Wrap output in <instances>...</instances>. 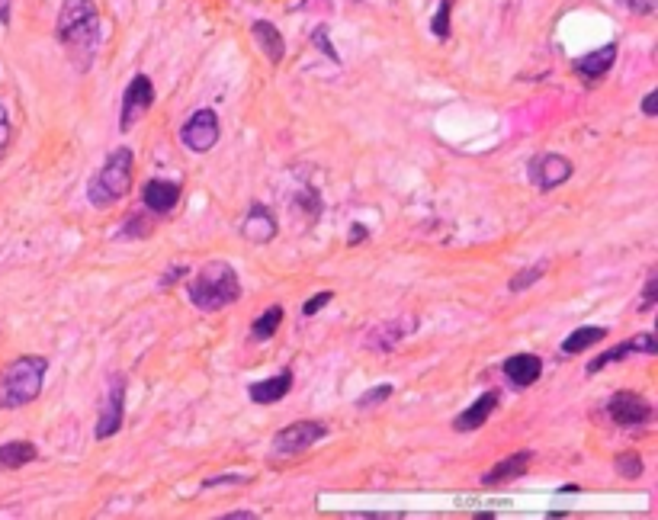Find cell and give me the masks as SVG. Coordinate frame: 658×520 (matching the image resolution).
Returning a JSON list of instances; mask_svg holds the SVG:
<instances>
[{
  "label": "cell",
  "instance_id": "cell-1",
  "mask_svg": "<svg viewBox=\"0 0 658 520\" xmlns=\"http://www.w3.org/2000/svg\"><path fill=\"white\" fill-rule=\"evenodd\" d=\"M55 36L65 45V52L78 61V68H87L100 45V13L94 0H65L58 10Z\"/></svg>",
  "mask_w": 658,
  "mask_h": 520
},
{
  "label": "cell",
  "instance_id": "cell-2",
  "mask_svg": "<svg viewBox=\"0 0 658 520\" xmlns=\"http://www.w3.org/2000/svg\"><path fill=\"white\" fill-rule=\"evenodd\" d=\"M241 299V283L232 264L225 260H209L196 277L190 280V302L203 312H222L228 305H235Z\"/></svg>",
  "mask_w": 658,
  "mask_h": 520
},
{
  "label": "cell",
  "instance_id": "cell-3",
  "mask_svg": "<svg viewBox=\"0 0 658 520\" xmlns=\"http://www.w3.org/2000/svg\"><path fill=\"white\" fill-rule=\"evenodd\" d=\"M45 373H49V360L36 354H26L7 363L4 373H0V408L13 411V408L36 402L42 392Z\"/></svg>",
  "mask_w": 658,
  "mask_h": 520
},
{
  "label": "cell",
  "instance_id": "cell-4",
  "mask_svg": "<svg viewBox=\"0 0 658 520\" xmlns=\"http://www.w3.org/2000/svg\"><path fill=\"white\" fill-rule=\"evenodd\" d=\"M132 151L129 148H116L110 151V158L103 161L100 174L87 183V200L97 209H110L113 203L126 200L132 190Z\"/></svg>",
  "mask_w": 658,
  "mask_h": 520
},
{
  "label": "cell",
  "instance_id": "cell-5",
  "mask_svg": "<svg viewBox=\"0 0 658 520\" xmlns=\"http://www.w3.org/2000/svg\"><path fill=\"white\" fill-rule=\"evenodd\" d=\"M155 106V84H151L148 74H135L129 87L122 90V106H119V129L132 132L135 122L145 119V113Z\"/></svg>",
  "mask_w": 658,
  "mask_h": 520
},
{
  "label": "cell",
  "instance_id": "cell-6",
  "mask_svg": "<svg viewBox=\"0 0 658 520\" xmlns=\"http://www.w3.org/2000/svg\"><path fill=\"white\" fill-rule=\"evenodd\" d=\"M325 437H328L325 424H318V421H296V424L283 427V431L273 437L270 453L273 456H299V453L315 447V443L325 440Z\"/></svg>",
  "mask_w": 658,
  "mask_h": 520
},
{
  "label": "cell",
  "instance_id": "cell-7",
  "mask_svg": "<svg viewBox=\"0 0 658 520\" xmlns=\"http://www.w3.org/2000/svg\"><path fill=\"white\" fill-rule=\"evenodd\" d=\"M219 135H222V126H219L216 110H196L187 122H183L180 142L190 151H196V155H206V151L219 145Z\"/></svg>",
  "mask_w": 658,
  "mask_h": 520
},
{
  "label": "cell",
  "instance_id": "cell-8",
  "mask_svg": "<svg viewBox=\"0 0 658 520\" xmlns=\"http://www.w3.org/2000/svg\"><path fill=\"white\" fill-rule=\"evenodd\" d=\"M122 418H126V376L113 373L110 386H106V395H103L100 418H97V437L110 440L113 434H119Z\"/></svg>",
  "mask_w": 658,
  "mask_h": 520
},
{
  "label": "cell",
  "instance_id": "cell-9",
  "mask_svg": "<svg viewBox=\"0 0 658 520\" xmlns=\"http://www.w3.org/2000/svg\"><path fill=\"white\" fill-rule=\"evenodd\" d=\"M607 418L617 427H626V431H636V427H646L652 421V405L649 399H642L639 392H617L614 399L607 402Z\"/></svg>",
  "mask_w": 658,
  "mask_h": 520
},
{
  "label": "cell",
  "instance_id": "cell-10",
  "mask_svg": "<svg viewBox=\"0 0 658 520\" xmlns=\"http://www.w3.org/2000/svg\"><path fill=\"white\" fill-rule=\"evenodd\" d=\"M527 177L537 190L549 193V190L562 187V183L572 177V161L562 158V155H553V151H546V155H537L530 161Z\"/></svg>",
  "mask_w": 658,
  "mask_h": 520
},
{
  "label": "cell",
  "instance_id": "cell-11",
  "mask_svg": "<svg viewBox=\"0 0 658 520\" xmlns=\"http://www.w3.org/2000/svg\"><path fill=\"white\" fill-rule=\"evenodd\" d=\"M418 328V318L415 315H405V318H392L386 325H376L370 334H366L363 347L366 350H376V354H392L395 347H399L408 334H415Z\"/></svg>",
  "mask_w": 658,
  "mask_h": 520
},
{
  "label": "cell",
  "instance_id": "cell-12",
  "mask_svg": "<svg viewBox=\"0 0 658 520\" xmlns=\"http://www.w3.org/2000/svg\"><path fill=\"white\" fill-rule=\"evenodd\" d=\"M277 216H273V209L267 203H251L248 212H244L241 219V235L248 238L251 244H270L277 238Z\"/></svg>",
  "mask_w": 658,
  "mask_h": 520
},
{
  "label": "cell",
  "instance_id": "cell-13",
  "mask_svg": "<svg viewBox=\"0 0 658 520\" xmlns=\"http://www.w3.org/2000/svg\"><path fill=\"white\" fill-rule=\"evenodd\" d=\"M142 203L155 216H171L180 203V183L171 180H148L142 187Z\"/></svg>",
  "mask_w": 658,
  "mask_h": 520
},
{
  "label": "cell",
  "instance_id": "cell-14",
  "mask_svg": "<svg viewBox=\"0 0 658 520\" xmlns=\"http://www.w3.org/2000/svg\"><path fill=\"white\" fill-rule=\"evenodd\" d=\"M498 402H501V392L498 389H492V392H485V395H479L476 402H472L463 415H459L456 421H453V431H459V434H469V431H479V427L492 418V411L498 408Z\"/></svg>",
  "mask_w": 658,
  "mask_h": 520
},
{
  "label": "cell",
  "instance_id": "cell-15",
  "mask_svg": "<svg viewBox=\"0 0 658 520\" xmlns=\"http://www.w3.org/2000/svg\"><path fill=\"white\" fill-rule=\"evenodd\" d=\"M658 350V341L652 338V334H639V338H633V341H623V344H617V347H610L607 354H601L598 360H591L588 363V373H601L604 366H610V363H620L623 357H630V354H655Z\"/></svg>",
  "mask_w": 658,
  "mask_h": 520
},
{
  "label": "cell",
  "instance_id": "cell-16",
  "mask_svg": "<svg viewBox=\"0 0 658 520\" xmlns=\"http://www.w3.org/2000/svg\"><path fill=\"white\" fill-rule=\"evenodd\" d=\"M501 370H504V376H508L517 389H527V386H533V382L543 376V360L537 354H514V357L504 360Z\"/></svg>",
  "mask_w": 658,
  "mask_h": 520
},
{
  "label": "cell",
  "instance_id": "cell-17",
  "mask_svg": "<svg viewBox=\"0 0 658 520\" xmlns=\"http://www.w3.org/2000/svg\"><path fill=\"white\" fill-rule=\"evenodd\" d=\"M614 61H617V42H610V45H604V49H598V52H588V55L575 58L572 68L578 71V78L601 81L604 74L614 68Z\"/></svg>",
  "mask_w": 658,
  "mask_h": 520
},
{
  "label": "cell",
  "instance_id": "cell-18",
  "mask_svg": "<svg viewBox=\"0 0 658 520\" xmlns=\"http://www.w3.org/2000/svg\"><path fill=\"white\" fill-rule=\"evenodd\" d=\"M289 389H293V370H283V373L270 376V379L251 382L248 395H251V402H254V405H273V402L286 399Z\"/></svg>",
  "mask_w": 658,
  "mask_h": 520
},
{
  "label": "cell",
  "instance_id": "cell-19",
  "mask_svg": "<svg viewBox=\"0 0 658 520\" xmlns=\"http://www.w3.org/2000/svg\"><path fill=\"white\" fill-rule=\"evenodd\" d=\"M251 36H254V42H257V49L264 52V58L270 61V65H280V61L286 58V39H283V33L273 23H267V20H257L254 26H251Z\"/></svg>",
  "mask_w": 658,
  "mask_h": 520
},
{
  "label": "cell",
  "instance_id": "cell-20",
  "mask_svg": "<svg viewBox=\"0 0 658 520\" xmlns=\"http://www.w3.org/2000/svg\"><path fill=\"white\" fill-rule=\"evenodd\" d=\"M530 463H533V453L530 450H520V453H514V456H508V460H501L498 466H492L482 476V485H504V482H514V479H520L524 472L530 469Z\"/></svg>",
  "mask_w": 658,
  "mask_h": 520
},
{
  "label": "cell",
  "instance_id": "cell-21",
  "mask_svg": "<svg viewBox=\"0 0 658 520\" xmlns=\"http://www.w3.org/2000/svg\"><path fill=\"white\" fill-rule=\"evenodd\" d=\"M36 460H39V450H36V443H29V440H10L0 447V469H7V472L23 469Z\"/></svg>",
  "mask_w": 658,
  "mask_h": 520
},
{
  "label": "cell",
  "instance_id": "cell-22",
  "mask_svg": "<svg viewBox=\"0 0 658 520\" xmlns=\"http://www.w3.org/2000/svg\"><path fill=\"white\" fill-rule=\"evenodd\" d=\"M604 338H607V328H601V325L578 328V331H572L569 338L562 341V354H585L588 347L601 344Z\"/></svg>",
  "mask_w": 658,
  "mask_h": 520
},
{
  "label": "cell",
  "instance_id": "cell-23",
  "mask_svg": "<svg viewBox=\"0 0 658 520\" xmlns=\"http://www.w3.org/2000/svg\"><path fill=\"white\" fill-rule=\"evenodd\" d=\"M283 325V305H270V309L260 315V318H254V325H251V338L257 341V344H264V341H270L273 334H277V328Z\"/></svg>",
  "mask_w": 658,
  "mask_h": 520
},
{
  "label": "cell",
  "instance_id": "cell-24",
  "mask_svg": "<svg viewBox=\"0 0 658 520\" xmlns=\"http://www.w3.org/2000/svg\"><path fill=\"white\" fill-rule=\"evenodd\" d=\"M543 277H546V260H540V264H533L527 270L514 273V280L508 283V289H511V293H524V289H530L533 283H540Z\"/></svg>",
  "mask_w": 658,
  "mask_h": 520
},
{
  "label": "cell",
  "instance_id": "cell-25",
  "mask_svg": "<svg viewBox=\"0 0 658 520\" xmlns=\"http://www.w3.org/2000/svg\"><path fill=\"white\" fill-rule=\"evenodd\" d=\"M614 469H617L620 479L633 482V479L642 476V456L639 453H620L617 460H614Z\"/></svg>",
  "mask_w": 658,
  "mask_h": 520
},
{
  "label": "cell",
  "instance_id": "cell-26",
  "mask_svg": "<svg viewBox=\"0 0 658 520\" xmlns=\"http://www.w3.org/2000/svg\"><path fill=\"white\" fill-rule=\"evenodd\" d=\"M450 13H453V0H440V7H437L434 20H431V29H434V36L440 42L450 39Z\"/></svg>",
  "mask_w": 658,
  "mask_h": 520
},
{
  "label": "cell",
  "instance_id": "cell-27",
  "mask_svg": "<svg viewBox=\"0 0 658 520\" xmlns=\"http://www.w3.org/2000/svg\"><path fill=\"white\" fill-rule=\"evenodd\" d=\"M151 235V222L145 219V212H139V216H132L126 222V228L119 232V238H148Z\"/></svg>",
  "mask_w": 658,
  "mask_h": 520
},
{
  "label": "cell",
  "instance_id": "cell-28",
  "mask_svg": "<svg viewBox=\"0 0 658 520\" xmlns=\"http://www.w3.org/2000/svg\"><path fill=\"white\" fill-rule=\"evenodd\" d=\"M296 206H299V209H309V222H315L318 212H321V196H318V190L305 187V190L296 196Z\"/></svg>",
  "mask_w": 658,
  "mask_h": 520
},
{
  "label": "cell",
  "instance_id": "cell-29",
  "mask_svg": "<svg viewBox=\"0 0 658 520\" xmlns=\"http://www.w3.org/2000/svg\"><path fill=\"white\" fill-rule=\"evenodd\" d=\"M392 395V386H373V389H366L360 399H357V408H373V405H382Z\"/></svg>",
  "mask_w": 658,
  "mask_h": 520
},
{
  "label": "cell",
  "instance_id": "cell-30",
  "mask_svg": "<svg viewBox=\"0 0 658 520\" xmlns=\"http://www.w3.org/2000/svg\"><path fill=\"white\" fill-rule=\"evenodd\" d=\"M312 45H315V49H318L321 55H328L331 61H341V58H338V52L331 49V39H328V26H325V23L315 26V33H312Z\"/></svg>",
  "mask_w": 658,
  "mask_h": 520
},
{
  "label": "cell",
  "instance_id": "cell-31",
  "mask_svg": "<svg viewBox=\"0 0 658 520\" xmlns=\"http://www.w3.org/2000/svg\"><path fill=\"white\" fill-rule=\"evenodd\" d=\"M10 139H13L10 113H7V106L0 103V161H4V155H7V148H10Z\"/></svg>",
  "mask_w": 658,
  "mask_h": 520
},
{
  "label": "cell",
  "instance_id": "cell-32",
  "mask_svg": "<svg viewBox=\"0 0 658 520\" xmlns=\"http://www.w3.org/2000/svg\"><path fill=\"white\" fill-rule=\"evenodd\" d=\"M655 296H658V270L652 267V270H649V280H646V293H642V305H639V309H642V312H649L652 305H655Z\"/></svg>",
  "mask_w": 658,
  "mask_h": 520
},
{
  "label": "cell",
  "instance_id": "cell-33",
  "mask_svg": "<svg viewBox=\"0 0 658 520\" xmlns=\"http://www.w3.org/2000/svg\"><path fill=\"white\" fill-rule=\"evenodd\" d=\"M617 4L623 10L636 13V17H649V13H655V0H617Z\"/></svg>",
  "mask_w": 658,
  "mask_h": 520
},
{
  "label": "cell",
  "instance_id": "cell-34",
  "mask_svg": "<svg viewBox=\"0 0 658 520\" xmlns=\"http://www.w3.org/2000/svg\"><path fill=\"white\" fill-rule=\"evenodd\" d=\"M331 299H334V293H331V289H325V293H318V296H312L309 302H305V305H302V315H309V318H312V315H318V312H321V309H325V305L331 302Z\"/></svg>",
  "mask_w": 658,
  "mask_h": 520
},
{
  "label": "cell",
  "instance_id": "cell-35",
  "mask_svg": "<svg viewBox=\"0 0 658 520\" xmlns=\"http://www.w3.org/2000/svg\"><path fill=\"white\" fill-rule=\"evenodd\" d=\"M187 273H190V267H187V264H180V267H174V270H167L158 286H161V289H171L180 277H187Z\"/></svg>",
  "mask_w": 658,
  "mask_h": 520
},
{
  "label": "cell",
  "instance_id": "cell-36",
  "mask_svg": "<svg viewBox=\"0 0 658 520\" xmlns=\"http://www.w3.org/2000/svg\"><path fill=\"white\" fill-rule=\"evenodd\" d=\"M232 482H238V485H248V482H251V476H219V479H206V482H203V488H219V485H232Z\"/></svg>",
  "mask_w": 658,
  "mask_h": 520
},
{
  "label": "cell",
  "instance_id": "cell-37",
  "mask_svg": "<svg viewBox=\"0 0 658 520\" xmlns=\"http://www.w3.org/2000/svg\"><path fill=\"white\" fill-rule=\"evenodd\" d=\"M642 113H646V116H658V94H655V90H652V94L642 97Z\"/></svg>",
  "mask_w": 658,
  "mask_h": 520
},
{
  "label": "cell",
  "instance_id": "cell-38",
  "mask_svg": "<svg viewBox=\"0 0 658 520\" xmlns=\"http://www.w3.org/2000/svg\"><path fill=\"white\" fill-rule=\"evenodd\" d=\"M257 514L254 511H232V514H225V520H254Z\"/></svg>",
  "mask_w": 658,
  "mask_h": 520
},
{
  "label": "cell",
  "instance_id": "cell-39",
  "mask_svg": "<svg viewBox=\"0 0 658 520\" xmlns=\"http://www.w3.org/2000/svg\"><path fill=\"white\" fill-rule=\"evenodd\" d=\"M0 23H10V0H0Z\"/></svg>",
  "mask_w": 658,
  "mask_h": 520
},
{
  "label": "cell",
  "instance_id": "cell-40",
  "mask_svg": "<svg viewBox=\"0 0 658 520\" xmlns=\"http://www.w3.org/2000/svg\"><path fill=\"white\" fill-rule=\"evenodd\" d=\"M363 238H366V228H363V225H354V235H350L347 241H350V244H360Z\"/></svg>",
  "mask_w": 658,
  "mask_h": 520
}]
</instances>
